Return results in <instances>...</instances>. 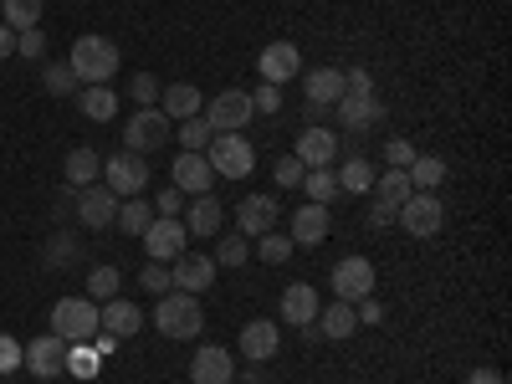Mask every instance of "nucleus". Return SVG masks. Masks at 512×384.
<instances>
[{"instance_id":"f257e3e1","label":"nucleus","mask_w":512,"mask_h":384,"mask_svg":"<svg viewBox=\"0 0 512 384\" xmlns=\"http://www.w3.org/2000/svg\"><path fill=\"white\" fill-rule=\"evenodd\" d=\"M67 67L77 72L82 88H103V82H113V72H118V47H113L108 36L88 31V36H77V41H72Z\"/></svg>"},{"instance_id":"f03ea898","label":"nucleus","mask_w":512,"mask_h":384,"mask_svg":"<svg viewBox=\"0 0 512 384\" xmlns=\"http://www.w3.org/2000/svg\"><path fill=\"white\" fill-rule=\"evenodd\" d=\"M154 328L164 338H195L205 328V313H200V297L190 292H164L154 297Z\"/></svg>"},{"instance_id":"7ed1b4c3","label":"nucleus","mask_w":512,"mask_h":384,"mask_svg":"<svg viewBox=\"0 0 512 384\" xmlns=\"http://www.w3.org/2000/svg\"><path fill=\"white\" fill-rule=\"evenodd\" d=\"M52 333L62 338V344H93L98 303H93V297H57V303H52Z\"/></svg>"},{"instance_id":"20e7f679","label":"nucleus","mask_w":512,"mask_h":384,"mask_svg":"<svg viewBox=\"0 0 512 384\" xmlns=\"http://www.w3.org/2000/svg\"><path fill=\"white\" fill-rule=\"evenodd\" d=\"M205 159L216 169V180H246L256 169V144L246 134H216L205 144Z\"/></svg>"},{"instance_id":"39448f33","label":"nucleus","mask_w":512,"mask_h":384,"mask_svg":"<svg viewBox=\"0 0 512 384\" xmlns=\"http://www.w3.org/2000/svg\"><path fill=\"white\" fill-rule=\"evenodd\" d=\"M169 139H175V123L159 113V103L123 118V149H128V154H154V149H164Z\"/></svg>"},{"instance_id":"423d86ee","label":"nucleus","mask_w":512,"mask_h":384,"mask_svg":"<svg viewBox=\"0 0 512 384\" xmlns=\"http://www.w3.org/2000/svg\"><path fill=\"white\" fill-rule=\"evenodd\" d=\"M395 221H400V231L415 236V241L441 236V226H446V200H441L436 190H415V195L395 210Z\"/></svg>"},{"instance_id":"0eeeda50","label":"nucleus","mask_w":512,"mask_h":384,"mask_svg":"<svg viewBox=\"0 0 512 384\" xmlns=\"http://www.w3.org/2000/svg\"><path fill=\"white\" fill-rule=\"evenodd\" d=\"M200 118L210 123V134H246V123L256 118V108H251V93L226 88V93H216L200 108Z\"/></svg>"},{"instance_id":"6e6552de","label":"nucleus","mask_w":512,"mask_h":384,"mask_svg":"<svg viewBox=\"0 0 512 384\" xmlns=\"http://www.w3.org/2000/svg\"><path fill=\"white\" fill-rule=\"evenodd\" d=\"M139 241H144V256H149V262H175V256L190 251V231H185L180 216H154L149 231H144Z\"/></svg>"},{"instance_id":"1a4fd4ad","label":"nucleus","mask_w":512,"mask_h":384,"mask_svg":"<svg viewBox=\"0 0 512 384\" xmlns=\"http://www.w3.org/2000/svg\"><path fill=\"white\" fill-rule=\"evenodd\" d=\"M103 185L118 195V200H128V195H144L149 190V159L144 154H113V159H103Z\"/></svg>"},{"instance_id":"9d476101","label":"nucleus","mask_w":512,"mask_h":384,"mask_svg":"<svg viewBox=\"0 0 512 384\" xmlns=\"http://www.w3.org/2000/svg\"><path fill=\"white\" fill-rule=\"evenodd\" d=\"M333 297L338 303H359V297H374V262L369 256H344V262L333 267Z\"/></svg>"},{"instance_id":"9b49d317","label":"nucleus","mask_w":512,"mask_h":384,"mask_svg":"<svg viewBox=\"0 0 512 384\" xmlns=\"http://www.w3.org/2000/svg\"><path fill=\"white\" fill-rule=\"evenodd\" d=\"M216 262L210 256H200V251H185V256H175L169 262V282H175V292H190V297H200V292H210L216 287Z\"/></svg>"},{"instance_id":"f8f14e48","label":"nucleus","mask_w":512,"mask_h":384,"mask_svg":"<svg viewBox=\"0 0 512 384\" xmlns=\"http://www.w3.org/2000/svg\"><path fill=\"white\" fill-rule=\"evenodd\" d=\"M21 369H31L36 379H57V374H67V344H62L57 333L31 338L26 354H21Z\"/></svg>"},{"instance_id":"ddd939ff","label":"nucleus","mask_w":512,"mask_h":384,"mask_svg":"<svg viewBox=\"0 0 512 384\" xmlns=\"http://www.w3.org/2000/svg\"><path fill=\"white\" fill-rule=\"evenodd\" d=\"M256 72H262V82H272V88H287L292 77H303V52H297L292 41H272V47H262V57H256Z\"/></svg>"},{"instance_id":"4468645a","label":"nucleus","mask_w":512,"mask_h":384,"mask_svg":"<svg viewBox=\"0 0 512 384\" xmlns=\"http://www.w3.org/2000/svg\"><path fill=\"white\" fill-rule=\"evenodd\" d=\"M241 359L246 364H272L277 359V349H282V333H277V318H251L246 328H241Z\"/></svg>"},{"instance_id":"2eb2a0df","label":"nucleus","mask_w":512,"mask_h":384,"mask_svg":"<svg viewBox=\"0 0 512 384\" xmlns=\"http://www.w3.org/2000/svg\"><path fill=\"white\" fill-rule=\"evenodd\" d=\"M113 216H118V195L108 185H82L77 190V221L88 231H108Z\"/></svg>"},{"instance_id":"dca6fc26","label":"nucleus","mask_w":512,"mask_h":384,"mask_svg":"<svg viewBox=\"0 0 512 384\" xmlns=\"http://www.w3.org/2000/svg\"><path fill=\"white\" fill-rule=\"evenodd\" d=\"M236 379V359L221 344H200L190 359V384H231Z\"/></svg>"},{"instance_id":"f3484780","label":"nucleus","mask_w":512,"mask_h":384,"mask_svg":"<svg viewBox=\"0 0 512 384\" xmlns=\"http://www.w3.org/2000/svg\"><path fill=\"white\" fill-rule=\"evenodd\" d=\"M169 185H175L180 195H210V185H216V169H210L205 154H175Z\"/></svg>"},{"instance_id":"a211bd4d","label":"nucleus","mask_w":512,"mask_h":384,"mask_svg":"<svg viewBox=\"0 0 512 384\" xmlns=\"http://www.w3.org/2000/svg\"><path fill=\"white\" fill-rule=\"evenodd\" d=\"M292 154L303 159V169H328L333 159H338V134L333 128H303V134H297V144H292Z\"/></svg>"},{"instance_id":"6ab92c4d","label":"nucleus","mask_w":512,"mask_h":384,"mask_svg":"<svg viewBox=\"0 0 512 384\" xmlns=\"http://www.w3.org/2000/svg\"><path fill=\"white\" fill-rule=\"evenodd\" d=\"M344 93H349L344 67H313V72H303V98H308V108H333Z\"/></svg>"},{"instance_id":"aec40b11","label":"nucleus","mask_w":512,"mask_h":384,"mask_svg":"<svg viewBox=\"0 0 512 384\" xmlns=\"http://www.w3.org/2000/svg\"><path fill=\"white\" fill-rule=\"evenodd\" d=\"M338 108V123L349 128V134H364V128H374L379 118H384V103H379V93H344L333 103Z\"/></svg>"},{"instance_id":"412c9836","label":"nucleus","mask_w":512,"mask_h":384,"mask_svg":"<svg viewBox=\"0 0 512 384\" xmlns=\"http://www.w3.org/2000/svg\"><path fill=\"white\" fill-rule=\"evenodd\" d=\"M98 328L113 333L118 344H123V338H134V333L144 328V308H139V303H128V297H108V303L98 308Z\"/></svg>"},{"instance_id":"4be33fe9","label":"nucleus","mask_w":512,"mask_h":384,"mask_svg":"<svg viewBox=\"0 0 512 384\" xmlns=\"http://www.w3.org/2000/svg\"><path fill=\"white\" fill-rule=\"evenodd\" d=\"M236 231L241 236H267L277 231V195H246L236 205Z\"/></svg>"},{"instance_id":"5701e85b","label":"nucleus","mask_w":512,"mask_h":384,"mask_svg":"<svg viewBox=\"0 0 512 384\" xmlns=\"http://www.w3.org/2000/svg\"><path fill=\"white\" fill-rule=\"evenodd\" d=\"M180 221H185V231H190V236H216V231H221V221H226V210H221V200H216V195H190V200H185V210H180Z\"/></svg>"},{"instance_id":"b1692460","label":"nucleus","mask_w":512,"mask_h":384,"mask_svg":"<svg viewBox=\"0 0 512 384\" xmlns=\"http://www.w3.org/2000/svg\"><path fill=\"white\" fill-rule=\"evenodd\" d=\"M200 108H205V98H200L195 82H169V88L159 93V113H164L169 123H185V118H195Z\"/></svg>"},{"instance_id":"393cba45","label":"nucleus","mask_w":512,"mask_h":384,"mask_svg":"<svg viewBox=\"0 0 512 384\" xmlns=\"http://www.w3.org/2000/svg\"><path fill=\"white\" fill-rule=\"evenodd\" d=\"M328 231H333V226H328V205H313V200H308V205L292 216V231H287V236H292V246H323Z\"/></svg>"},{"instance_id":"a878e982","label":"nucleus","mask_w":512,"mask_h":384,"mask_svg":"<svg viewBox=\"0 0 512 384\" xmlns=\"http://www.w3.org/2000/svg\"><path fill=\"white\" fill-rule=\"evenodd\" d=\"M282 318H287L292 328L313 323V318H318V287H308V282H292V287L282 292Z\"/></svg>"},{"instance_id":"bb28decb","label":"nucleus","mask_w":512,"mask_h":384,"mask_svg":"<svg viewBox=\"0 0 512 384\" xmlns=\"http://www.w3.org/2000/svg\"><path fill=\"white\" fill-rule=\"evenodd\" d=\"M374 205H384V210H400L410 195H415V185H410V175L405 169H384V175H374Z\"/></svg>"},{"instance_id":"cd10ccee","label":"nucleus","mask_w":512,"mask_h":384,"mask_svg":"<svg viewBox=\"0 0 512 384\" xmlns=\"http://www.w3.org/2000/svg\"><path fill=\"white\" fill-rule=\"evenodd\" d=\"M313 323H318V333H323V338H333V344H344V338L359 328L354 303H338V297H333L328 308H318V318H313Z\"/></svg>"},{"instance_id":"c85d7f7f","label":"nucleus","mask_w":512,"mask_h":384,"mask_svg":"<svg viewBox=\"0 0 512 384\" xmlns=\"http://www.w3.org/2000/svg\"><path fill=\"white\" fill-rule=\"evenodd\" d=\"M62 169H67V185H77V190H82V185H98V180H103V154L88 149V144H77Z\"/></svg>"},{"instance_id":"c756f323","label":"nucleus","mask_w":512,"mask_h":384,"mask_svg":"<svg viewBox=\"0 0 512 384\" xmlns=\"http://www.w3.org/2000/svg\"><path fill=\"white\" fill-rule=\"evenodd\" d=\"M333 175H338V190H344V195H369L374 190V164L364 154H349Z\"/></svg>"},{"instance_id":"7c9ffc66","label":"nucleus","mask_w":512,"mask_h":384,"mask_svg":"<svg viewBox=\"0 0 512 384\" xmlns=\"http://www.w3.org/2000/svg\"><path fill=\"white\" fill-rule=\"evenodd\" d=\"M149 221H154V205H149L144 195H128V200H118V216H113V226H118L123 236H144V231H149Z\"/></svg>"},{"instance_id":"2f4dec72","label":"nucleus","mask_w":512,"mask_h":384,"mask_svg":"<svg viewBox=\"0 0 512 384\" xmlns=\"http://www.w3.org/2000/svg\"><path fill=\"white\" fill-rule=\"evenodd\" d=\"M77 108H82V118H93V123H113V113H118V93L108 88H82L77 93Z\"/></svg>"},{"instance_id":"473e14b6","label":"nucleus","mask_w":512,"mask_h":384,"mask_svg":"<svg viewBox=\"0 0 512 384\" xmlns=\"http://www.w3.org/2000/svg\"><path fill=\"white\" fill-rule=\"evenodd\" d=\"M405 175H410L415 190H441V180H446V159H441V154H415Z\"/></svg>"},{"instance_id":"72a5a7b5","label":"nucleus","mask_w":512,"mask_h":384,"mask_svg":"<svg viewBox=\"0 0 512 384\" xmlns=\"http://www.w3.org/2000/svg\"><path fill=\"white\" fill-rule=\"evenodd\" d=\"M297 190H303L313 205H333L338 195H344V190H338V175H333V164L328 169H308V175H303V185H297Z\"/></svg>"},{"instance_id":"f704fd0d","label":"nucleus","mask_w":512,"mask_h":384,"mask_svg":"<svg viewBox=\"0 0 512 384\" xmlns=\"http://www.w3.org/2000/svg\"><path fill=\"white\" fill-rule=\"evenodd\" d=\"M0 21H6L11 31L41 26V0H0Z\"/></svg>"},{"instance_id":"c9c22d12","label":"nucleus","mask_w":512,"mask_h":384,"mask_svg":"<svg viewBox=\"0 0 512 384\" xmlns=\"http://www.w3.org/2000/svg\"><path fill=\"white\" fill-rule=\"evenodd\" d=\"M41 88H47L52 98H72V88H77V72H72L67 62H47V67H41Z\"/></svg>"},{"instance_id":"e433bc0d","label":"nucleus","mask_w":512,"mask_h":384,"mask_svg":"<svg viewBox=\"0 0 512 384\" xmlns=\"http://www.w3.org/2000/svg\"><path fill=\"white\" fill-rule=\"evenodd\" d=\"M292 236H277V231H267V236H256V256H262L267 267H282V262H292Z\"/></svg>"},{"instance_id":"4c0bfd02","label":"nucleus","mask_w":512,"mask_h":384,"mask_svg":"<svg viewBox=\"0 0 512 384\" xmlns=\"http://www.w3.org/2000/svg\"><path fill=\"white\" fill-rule=\"evenodd\" d=\"M175 139L185 144V154H205V144L216 139V134H210V123H205V118L195 113V118H185V123L175 128Z\"/></svg>"},{"instance_id":"58836bf2","label":"nucleus","mask_w":512,"mask_h":384,"mask_svg":"<svg viewBox=\"0 0 512 384\" xmlns=\"http://www.w3.org/2000/svg\"><path fill=\"white\" fill-rule=\"evenodd\" d=\"M216 267H246L251 262V246H246V236H221L216 241V256H210Z\"/></svg>"},{"instance_id":"ea45409f","label":"nucleus","mask_w":512,"mask_h":384,"mask_svg":"<svg viewBox=\"0 0 512 384\" xmlns=\"http://www.w3.org/2000/svg\"><path fill=\"white\" fill-rule=\"evenodd\" d=\"M118 282H123L118 267H93L88 272V297L93 303H108V297H118Z\"/></svg>"},{"instance_id":"a19ab883","label":"nucleus","mask_w":512,"mask_h":384,"mask_svg":"<svg viewBox=\"0 0 512 384\" xmlns=\"http://www.w3.org/2000/svg\"><path fill=\"white\" fill-rule=\"evenodd\" d=\"M159 93H164V82H159L154 72H134V77H128V98H134L139 108H154Z\"/></svg>"},{"instance_id":"79ce46f5","label":"nucleus","mask_w":512,"mask_h":384,"mask_svg":"<svg viewBox=\"0 0 512 384\" xmlns=\"http://www.w3.org/2000/svg\"><path fill=\"white\" fill-rule=\"evenodd\" d=\"M67 374H77V379H93V374H98L93 344H67Z\"/></svg>"},{"instance_id":"37998d69","label":"nucleus","mask_w":512,"mask_h":384,"mask_svg":"<svg viewBox=\"0 0 512 384\" xmlns=\"http://www.w3.org/2000/svg\"><path fill=\"white\" fill-rule=\"evenodd\" d=\"M139 287H144V292H154V297L175 292V282H169V262H144V272H139Z\"/></svg>"},{"instance_id":"c03bdc74","label":"nucleus","mask_w":512,"mask_h":384,"mask_svg":"<svg viewBox=\"0 0 512 384\" xmlns=\"http://www.w3.org/2000/svg\"><path fill=\"white\" fill-rule=\"evenodd\" d=\"M77 256H82V241H72V236L47 241V267H67V262H77Z\"/></svg>"},{"instance_id":"a18cd8bd","label":"nucleus","mask_w":512,"mask_h":384,"mask_svg":"<svg viewBox=\"0 0 512 384\" xmlns=\"http://www.w3.org/2000/svg\"><path fill=\"white\" fill-rule=\"evenodd\" d=\"M16 57H26V62H41V57H47V36H41V26L16 31Z\"/></svg>"},{"instance_id":"49530a36","label":"nucleus","mask_w":512,"mask_h":384,"mask_svg":"<svg viewBox=\"0 0 512 384\" xmlns=\"http://www.w3.org/2000/svg\"><path fill=\"white\" fill-rule=\"evenodd\" d=\"M303 175H308V169H303V159H297V154H282L277 159V190H297V185H303Z\"/></svg>"},{"instance_id":"de8ad7c7","label":"nucleus","mask_w":512,"mask_h":384,"mask_svg":"<svg viewBox=\"0 0 512 384\" xmlns=\"http://www.w3.org/2000/svg\"><path fill=\"white\" fill-rule=\"evenodd\" d=\"M21 354H26V344H16L11 333H0V374H16L21 369Z\"/></svg>"},{"instance_id":"09e8293b","label":"nucleus","mask_w":512,"mask_h":384,"mask_svg":"<svg viewBox=\"0 0 512 384\" xmlns=\"http://www.w3.org/2000/svg\"><path fill=\"white\" fill-rule=\"evenodd\" d=\"M410 159H415L410 139H390V144H384V164H390V169H410Z\"/></svg>"},{"instance_id":"8fccbe9b","label":"nucleus","mask_w":512,"mask_h":384,"mask_svg":"<svg viewBox=\"0 0 512 384\" xmlns=\"http://www.w3.org/2000/svg\"><path fill=\"white\" fill-rule=\"evenodd\" d=\"M251 108H256V113H282V88H272V82H262V88L251 93Z\"/></svg>"},{"instance_id":"3c124183","label":"nucleus","mask_w":512,"mask_h":384,"mask_svg":"<svg viewBox=\"0 0 512 384\" xmlns=\"http://www.w3.org/2000/svg\"><path fill=\"white\" fill-rule=\"evenodd\" d=\"M185 210V195L175 190V185H164L159 195H154V216H180Z\"/></svg>"},{"instance_id":"603ef678","label":"nucleus","mask_w":512,"mask_h":384,"mask_svg":"<svg viewBox=\"0 0 512 384\" xmlns=\"http://www.w3.org/2000/svg\"><path fill=\"white\" fill-rule=\"evenodd\" d=\"M354 318H359L364 328H379V323H384V303H379V297H359V303H354Z\"/></svg>"},{"instance_id":"864d4df0","label":"nucleus","mask_w":512,"mask_h":384,"mask_svg":"<svg viewBox=\"0 0 512 384\" xmlns=\"http://www.w3.org/2000/svg\"><path fill=\"white\" fill-rule=\"evenodd\" d=\"M93 354H98V359H113V354H118V338L98 328V333H93Z\"/></svg>"},{"instance_id":"5fc2aeb1","label":"nucleus","mask_w":512,"mask_h":384,"mask_svg":"<svg viewBox=\"0 0 512 384\" xmlns=\"http://www.w3.org/2000/svg\"><path fill=\"white\" fill-rule=\"evenodd\" d=\"M466 384H507V379H502V369L482 364V369H472V374H466Z\"/></svg>"},{"instance_id":"6e6d98bb","label":"nucleus","mask_w":512,"mask_h":384,"mask_svg":"<svg viewBox=\"0 0 512 384\" xmlns=\"http://www.w3.org/2000/svg\"><path fill=\"white\" fill-rule=\"evenodd\" d=\"M6 57H16V31L0 21V62H6Z\"/></svg>"},{"instance_id":"4d7b16f0","label":"nucleus","mask_w":512,"mask_h":384,"mask_svg":"<svg viewBox=\"0 0 512 384\" xmlns=\"http://www.w3.org/2000/svg\"><path fill=\"white\" fill-rule=\"evenodd\" d=\"M369 226H395V210H384V205H369Z\"/></svg>"}]
</instances>
